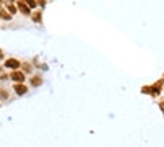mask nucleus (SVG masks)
<instances>
[{
    "instance_id": "1",
    "label": "nucleus",
    "mask_w": 164,
    "mask_h": 147,
    "mask_svg": "<svg viewBox=\"0 0 164 147\" xmlns=\"http://www.w3.org/2000/svg\"><path fill=\"white\" fill-rule=\"evenodd\" d=\"M10 77H12L13 82H18V83H22L23 80H25V75H23L22 72H12V75H10Z\"/></svg>"
},
{
    "instance_id": "2",
    "label": "nucleus",
    "mask_w": 164,
    "mask_h": 147,
    "mask_svg": "<svg viewBox=\"0 0 164 147\" xmlns=\"http://www.w3.org/2000/svg\"><path fill=\"white\" fill-rule=\"evenodd\" d=\"M5 65H7V67H10V69H16L20 65V62L16 61V59H8V61L5 62Z\"/></svg>"
},
{
    "instance_id": "3",
    "label": "nucleus",
    "mask_w": 164,
    "mask_h": 147,
    "mask_svg": "<svg viewBox=\"0 0 164 147\" xmlns=\"http://www.w3.org/2000/svg\"><path fill=\"white\" fill-rule=\"evenodd\" d=\"M15 92L18 93V95H23V93H26V87L22 85V83H18V85H15Z\"/></svg>"
},
{
    "instance_id": "4",
    "label": "nucleus",
    "mask_w": 164,
    "mask_h": 147,
    "mask_svg": "<svg viewBox=\"0 0 164 147\" xmlns=\"http://www.w3.org/2000/svg\"><path fill=\"white\" fill-rule=\"evenodd\" d=\"M18 8L22 10V13H25V15H30V7H26L25 3H18Z\"/></svg>"
},
{
    "instance_id": "5",
    "label": "nucleus",
    "mask_w": 164,
    "mask_h": 147,
    "mask_svg": "<svg viewBox=\"0 0 164 147\" xmlns=\"http://www.w3.org/2000/svg\"><path fill=\"white\" fill-rule=\"evenodd\" d=\"M31 83H33L34 87H38L41 83V79H40V77H33V79H31Z\"/></svg>"
},
{
    "instance_id": "6",
    "label": "nucleus",
    "mask_w": 164,
    "mask_h": 147,
    "mask_svg": "<svg viewBox=\"0 0 164 147\" xmlns=\"http://www.w3.org/2000/svg\"><path fill=\"white\" fill-rule=\"evenodd\" d=\"M0 16H2V18H5V20H10V13H7L5 10H0Z\"/></svg>"
},
{
    "instance_id": "7",
    "label": "nucleus",
    "mask_w": 164,
    "mask_h": 147,
    "mask_svg": "<svg viewBox=\"0 0 164 147\" xmlns=\"http://www.w3.org/2000/svg\"><path fill=\"white\" fill-rule=\"evenodd\" d=\"M8 12H10V13H15V12H16V7H15V5H8Z\"/></svg>"
},
{
    "instance_id": "8",
    "label": "nucleus",
    "mask_w": 164,
    "mask_h": 147,
    "mask_svg": "<svg viewBox=\"0 0 164 147\" xmlns=\"http://www.w3.org/2000/svg\"><path fill=\"white\" fill-rule=\"evenodd\" d=\"M34 22H41V15H40V13H36V15H34Z\"/></svg>"
},
{
    "instance_id": "9",
    "label": "nucleus",
    "mask_w": 164,
    "mask_h": 147,
    "mask_svg": "<svg viewBox=\"0 0 164 147\" xmlns=\"http://www.w3.org/2000/svg\"><path fill=\"white\" fill-rule=\"evenodd\" d=\"M26 2L30 3V7H34V2H33V0H26Z\"/></svg>"
},
{
    "instance_id": "10",
    "label": "nucleus",
    "mask_w": 164,
    "mask_h": 147,
    "mask_svg": "<svg viewBox=\"0 0 164 147\" xmlns=\"http://www.w3.org/2000/svg\"><path fill=\"white\" fill-rule=\"evenodd\" d=\"M0 97H2V98H7V93H5V92H2V93H0Z\"/></svg>"
},
{
    "instance_id": "11",
    "label": "nucleus",
    "mask_w": 164,
    "mask_h": 147,
    "mask_svg": "<svg viewBox=\"0 0 164 147\" xmlns=\"http://www.w3.org/2000/svg\"><path fill=\"white\" fill-rule=\"evenodd\" d=\"M0 59H2V51H0Z\"/></svg>"
}]
</instances>
